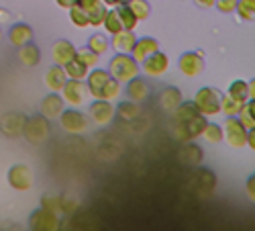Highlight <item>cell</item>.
I'll return each mask as SVG.
<instances>
[{
	"label": "cell",
	"mask_w": 255,
	"mask_h": 231,
	"mask_svg": "<svg viewBox=\"0 0 255 231\" xmlns=\"http://www.w3.org/2000/svg\"><path fill=\"white\" fill-rule=\"evenodd\" d=\"M139 70H141V66L133 59L131 53H117L109 61V74L115 80H119L121 84L123 82H129L135 76H139Z\"/></svg>",
	"instance_id": "1"
},
{
	"label": "cell",
	"mask_w": 255,
	"mask_h": 231,
	"mask_svg": "<svg viewBox=\"0 0 255 231\" xmlns=\"http://www.w3.org/2000/svg\"><path fill=\"white\" fill-rule=\"evenodd\" d=\"M206 123H208L206 117L198 113L196 117L188 119V121H184V123H176V125H172V135H174V139L180 141V143L192 141V139H196V137L202 135V131H204V127H206Z\"/></svg>",
	"instance_id": "2"
},
{
	"label": "cell",
	"mask_w": 255,
	"mask_h": 231,
	"mask_svg": "<svg viewBox=\"0 0 255 231\" xmlns=\"http://www.w3.org/2000/svg\"><path fill=\"white\" fill-rule=\"evenodd\" d=\"M221 90L217 88H210V86H204L196 92L194 96V104H196V109L200 115L204 117H212V115H219L221 113Z\"/></svg>",
	"instance_id": "3"
},
{
	"label": "cell",
	"mask_w": 255,
	"mask_h": 231,
	"mask_svg": "<svg viewBox=\"0 0 255 231\" xmlns=\"http://www.w3.org/2000/svg\"><path fill=\"white\" fill-rule=\"evenodd\" d=\"M49 119H45L41 113L33 115V117H27V123H25V129H23V135L27 141L31 143H43L47 137H49Z\"/></svg>",
	"instance_id": "4"
},
{
	"label": "cell",
	"mask_w": 255,
	"mask_h": 231,
	"mask_svg": "<svg viewBox=\"0 0 255 231\" xmlns=\"http://www.w3.org/2000/svg\"><path fill=\"white\" fill-rule=\"evenodd\" d=\"M25 123H27V115L23 113H4L0 117V133L8 139H16L23 135V129H25Z\"/></svg>",
	"instance_id": "5"
},
{
	"label": "cell",
	"mask_w": 255,
	"mask_h": 231,
	"mask_svg": "<svg viewBox=\"0 0 255 231\" xmlns=\"http://www.w3.org/2000/svg\"><path fill=\"white\" fill-rule=\"evenodd\" d=\"M86 94H88V86L84 80H66L61 88V98L63 102H68L70 107H80V104L86 100Z\"/></svg>",
	"instance_id": "6"
},
{
	"label": "cell",
	"mask_w": 255,
	"mask_h": 231,
	"mask_svg": "<svg viewBox=\"0 0 255 231\" xmlns=\"http://www.w3.org/2000/svg\"><path fill=\"white\" fill-rule=\"evenodd\" d=\"M178 68L184 76L188 78H196L204 72L206 64H204V55L200 51H186L180 55V61H178Z\"/></svg>",
	"instance_id": "7"
},
{
	"label": "cell",
	"mask_w": 255,
	"mask_h": 231,
	"mask_svg": "<svg viewBox=\"0 0 255 231\" xmlns=\"http://www.w3.org/2000/svg\"><path fill=\"white\" fill-rule=\"evenodd\" d=\"M29 227L33 231H55V229H59V217H57V213L41 207L29 217Z\"/></svg>",
	"instance_id": "8"
},
{
	"label": "cell",
	"mask_w": 255,
	"mask_h": 231,
	"mask_svg": "<svg viewBox=\"0 0 255 231\" xmlns=\"http://www.w3.org/2000/svg\"><path fill=\"white\" fill-rule=\"evenodd\" d=\"M223 135L229 141L231 148H245V139H247V129L239 123L237 117H227L225 127H223Z\"/></svg>",
	"instance_id": "9"
},
{
	"label": "cell",
	"mask_w": 255,
	"mask_h": 231,
	"mask_svg": "<svg viewBox=\"0 0 255 231\" xmlns=\"http://www.w3.org/2000/svg\"><path fill=\"white\" fill-rule=\"evenodd\" d=\"M59 123L68 133H82L88 129V117L78 109H63L59 115Z\"/></svg>",
	"instance_id": "10"
},
{
	"label": "cell",
	"mask_w": 255,
	"mask_h": 231,
	"mask_svg": "<svg viewBox=\"0 0 255 231\" xmlns=\"http://www.w3.org/2000/svg\"><path fill=\"white\" fill-rule=\"evenodd\" d=\"M8 184L14 188V191L25 193L33 186V172L31 168L25 164H16L8 170Z\"/></svg>",
	"instance_id": "11"
},
{
	"label": "cell",
	"mask_w": 255,
	"mask_h": 231,
	"mask_svg": "<svg viewBox=\"0 0 255 231\" xmlns=\"http://www.w3.org/2000/svg\"><path fill=\"white\" fill-rule=\"evenodd\" d=\"M111 74L109 70H100V68H94L90 74H88V92L96 98V100H104V90L106 86H109V82H111Z\"/></svg>",
	"instance_id": "12"
},
{
	"label": "cell",
	"mask_w": 255,
	"mask_h": 231,
	"mask_svg": "<svg viewBox=\"0 0 255 231\" xmlns=\"http://www.w3.org/2000/svg\"><path fill=\"white\" fill-rule=\"evenodd\" d=\"M141 68L145 70L147 76L157 78V76H163V74L167 72V68H169V59H167V55H165L163 51L157 49L155 53H151L149 57H145V59L141 61Z\"/></svg>",
	"instance_id": "13"
},
{
	"label": "cell",
	"mask_w": 255,
	"mask_h": 231,
	"mask_svg": "<svg viewBox=\"0 0 255 231\" xmlns=\"http://www.w3.org/2000/svg\"><path fill=\"white\" fill-rule=\"evenodd\" d=\"M90 117L96 125H109L115 119V107L111 100H94L90 104Z\"/></svg>",
	"instance_id": "14"
},
{
	"label": "cell",
	"mask_w": 255,
	"mask_h": 231,
	"mask_svg": "<svg viewBox=\"0 0 255 231\" xmlns=\"http://www.w3.org/2000/svg\"><path fill=\"white\" fill-rule=\"evenodd\" d=\"M157 49H159L157 39H153V37H141V39L135 41V45H133V49H131V55H133V59L137 61V64H141L145 57H149V55L155 53Z\"/></svg>",
	"instance_id": "15"
},
{
	"label": "cell",
	"mask_w": 255,
	"mask_h": 231,
	"mask_svg": "<svg viewBox=\"0 0 255 231\" xmlns=\"http://www.w3.org/2000/svg\"><path fill=\"white\" fill-rule=\"evenodd\" d=\"M41 115H43L45 119H59L61 111H63V98L57 94V92H51L47 94L43 100H41V107H39Z\"/></svg>",
	"instance_id": "16"
},
{
	"label": "cell",
	"mask_w": 255,
	"mask_h": 231,
	"mask_svg": "<svg viewBox=\"0 0 255 231\" xmlns=\"http://www.w3.org/2000/svg\"><path fill=\"white\" fill-rule=\"evenodd\" d=\"M51 55H53V61L57 66H63V64H68L70 59L76 57V47L72 41L68 39H59L53 43V49H51Z\"/></svg>",
	"instance_id": "17"
},
{
	"label": "cell",
	"mask_w": 255,
	"mask_h": 231,
	"mask_svg": "<svg viewBox=\"0 0 255 231\" xmlns=\"http://www.w3.org/2000/svg\"><path fill=\"white\" fill-rule=\"evenodd\" d=\"M127 94H129V98L133 102H143L147 96L151 94V86L147 84V80L135 76V78H131L129 82H127Z\"/></svg>",
	"instance_id": "18"
},
{
	"label": "cell",
	"mask_w": 255,
	"mask_h": 231,
	"mask_svg": "<svg viewBox=\"0 0 255 231\" xmlns=\"http://www.w3.org/2000/svg\"><path fill=\"white\" fill-rule=\"evenodd\" d=\"M8 41L14 47H23L33 41V29L27 23H14L8 31Z\"/></svg>",
	"instance_id": "19"
},
{
	"label": "cell",
	"mask_w": 255,
	"mask_h": 231,
	"mask_svg": "<svg viewBox=\"0 0 255 231\" xmlns=\"http://www.w3.org/2000/svg\"><path fill=\"white\" fill-rule=\"evenodd\" d=\"M135 41H137V37H135L133 31L123 29V31H119V33L113 35V39H111V47H113L117 53H131V49H133V45H135Z\"/></svg>",
	"instance_id": "20"
},
{
	"label": "cell",
	"mask_w": 255,
	"mask_h": 231,
	"mask_svg": "<svg viewBox=\"0 0 255 231\" xmlns=\"http://www.w3.org/2000/svg\"><path fill=\"white\" fill-rule=\"evenodd\" d=\"M182 102V92L176 88V86H167L159 92V107L165 111V113H172L176 111V107Z\"/></svg>",
	"instance_id": "21"
},
{
	"label": "cell",
	"mask_w": 255,
	"mask_h": 231,
	"mask_svg": "<svg viewBox=\"0 0 255 231\" xmlns=\"http://www.w3.org/2000/svg\"><path fill=\"white\" fill-rule=\"evenodd\" d=\"M68 76L66 72H63V66H51L47 72H45V84H47V88L51 92H59L63 88V84H66Z\"/></svg>",
	"instance_id": "22"
},
{
	"label": "cell",
	"mask_w": 255,
	"mask_h": 231,
	"mask_svg": "<svg viewBox=\"0 0 255 231\" xmlns=\"http://www.w3.org/2000/svg\"><path fill=\"white\" fill-rule=\"evenodd\" d=\"M178 156H180V160H184V162L190 164V166H198V164L204 160V152L198 148L196 143H190V141L182 143Z\"/></svg>",
	"instance_id": "23"
},
{
	"label": "cell",
	"mask_w": 255,
	"mask_h": 231,
	"mask_svg": "<svg viewBox=\"0 0 255 231\" xmlns=\"http://www.w3.org/2000/svg\"><path fill=\"white\" fill-rule=\"evenodd\" d=\"M18 61H20L23 66H27V68L37 66L39 61H41V51H39V47L33 45V43H27V45H23V47H18Z\"/></svg>",
	"instance_id": "24"
},
{
	"label": "cell",
	"mask_w": 255,
	"mask_h": 231,
	"mask_svg": "<svg viewBox=\"0 0 255 231\" xmlns=\"http://www.w3.org/2000/svg\"><path fill=\"white\" fill-rule=\"evenodd\" d=\"M237 119H239V123L243 125L247 131L249 129H255V100L253 98H249V100L243 102V107H241Z\"/></svg>",
	"instance_id": "25"
},
{
	"label": "cell",
	"mask_w": 255,
	"mask_h": 231,
	"mask_svg": "<svg viewBox=\"0 0 255 231\" xmlns=\"http://www.w3.org/2000/svg\"><path fill=\"white\" fill-rule=\"evenodd\" d=\"M63 72H66V76L70 80H84L88 76V68L82 64V61H78L76 57L70 59L68 64H63Z\"/></svg>",
	"instance_id": "26"
},
{
	"label": "cell",
	"mask_w": 255,
	"mask_h": 231,
	"mask_svg": "<svg viewBox=\"0 0 255 231\" xmlns=\"http://www.w3.org/2000/svg\"><path fill=\"white\" fill-rule=\"evenodd\" d=\"M90 51H94L96 55H104L106 51L111 49V41L106 39L102 33H94V35H90V39H88V45H86Z\"/></svg>",
	"instance_id": "27"
},
{
	"label": "cell",
	"mask_w": 255,
	"mask_h": 231,
	"mask_svg": "<svg viewBox=\"0 0 255 231\" xmlns=\"http://www.w3.org/2000/svg\"><path fill=\"white\" fill-rule=\"evenodd\" d=\"M102 25H104L106 33H111V35H115V33L123 31V23H121V18H119V12H117V8L106 10V14H104V20H102Z\"/></svg>",
	"instance_id": "28"
},
{
	"label": "cell",
	"mask_w": 255,
	"mask_h": 231,
	"mask_svg": "<svg viewBox=\"0 0 255 231\" xmlns=\"http://www.w3.org/2000/svg\"><path fill=\"white\" fill-rule=\"evenodd\" d=\"M229 96L231 98H235V100H239V102H245V100H249L251 96H249V86H247V82L245 80H235L229 86Z\"/></svg>",
	"instance_id": "29"
},
{
	"label": "cell",
	"mask_w": 255,
	"mask_h": 231,
	"mask_svg": "<svg viewBox=\"0 0 255 231\" xmlns=\"http://www.w3.org/2000/svg\"><path fill=\"white\" fill-rule=\"evenodd\" d=\"M127 6H129L131 12L137 16V20H145V18H149V14H151V4L147 2V0H129Z\"/></svg>",
	"instance_id": "30"
},
{
	"label": "cell",
	"mask_w": 255,
	"mask_h": 231,
	"mask_svg": "<svg viewBox=\"0 0 255 231\" xmlns=\"http://www.w3.org/2000/svg\"><path fill=\"white\" fill-rule=\"evenodd\" d=\"M117 12H119V18H121V23H123V29H127V31H133L135 27H137V16L131 12V8L127 6V4H121V6H117Z\"/></svg>",
	"instance_id": "31"
},
{
	"label": "cell",
	"mask_w": 255,
	"mask_h": 231,
	"mask_svg": "<svg viewBox=\"0 0 255 231\" xmlns=\"http://www.w3.org/2000/svg\"><path fill=\"white\" fill-rule=\"evenodd\" d=\"M243 107V102L235 100V98H231L229 94L227 96H221V113L227 115V117H237L239 111Z\"/></svg>",
	"instance_id": "32"
},
{
	"label": "cell",
	"mask_w": 255,
	"mask_h": 231,
	"mask_svg": "<svg viewBox=\"0 0 255 231\" xmlns=\"http://www.w3.org/2000/svg\"><path fill=\"white\" fill-rule=\"evenodd\" d=\"M202 137H204L208 143H221V141L225 139L223 127H221V125H217V123H206V127H204V131H202Z\"/></svg>",
	"instance_id": "33"
},
{
	"label": "cell",
	"mask_w": 255,
	"mask_h": 231,
	"mask_svg": "<svg viewBox=\"0 0 255 231\" xmlns=\"http://www.w3.org/2000/svg\"><path fill=\"white\" fill-rule=\"evenodd\" d=\"M119 117L123 121H133L139 117V107H137V102L133 100H125L119 104Z\"/></svg>",
	"instance_id": "34"
},
{
	"label": "cell",
	"mask_w": 255,
	"mask_h": 231,
	"mask_svg": "<svg viewBox=\"0 0 255 231\" xmlns=\"http://www.w3.org/2000/svg\"><path fill=\"white\" fill-rule=\"evenodd\" d=\"M235 10L239 12L241 20H253L255 18V0H237Z\"/></svg>",
	"instance_id": "35"
},
{
	"label": "cell",
	"mask_w": 255,
	"mask_h": 231,
	"mask_svg": "<svg viewBox=\"0 0 255 231\" xmlns=\"http://www.w3.org/2000/svg\"><path fill=\"white\" fill-rule=\"evenodd\" d=\"M106 10H109V8H106L104 2L100 0V2H98L94 8H90V10L86 12V16H88V25H90V27H100V25H102V20H104Z\"/></svg>",
	"instance_id": "36"
},
{
	"label": "cell",
	"mask_w": 255,
	"mask_h": 231,
	"mask_svg": "<svg viewBox=\"0 0 255 231\" xmlns=\"http://www.w3.org/2000/svg\"><path fill=\"white\" fill-rule=\"evenodd\" d=\"M98 57H100V55H96V53H94V51H90L88 47L76 49V59H78V61H82V64L86 66L88 70H90V68H94V66L98 64Z\"/></svg>",
	"instance_id": "37"
},
{
	"label": "cell",
	"mask_w": 255,
	"mask_h": 231,
	"mask_svg": "<svg viewBox=\"0 0 255 231\" xmlns=\"http://www.w3.org/2000/svg\"><path fill=\"white\" fill-rule=\"evenodd\" d=\"M196 178H198V184H200V191H202V193H204V191L210 193L212 188H215V182H217V180H215V174H212L210 170H202V172H198Z\"/></svg>",
	"instance_id": "38"
},
{
	"label": "cell",
	"mask_w": 255,
	"mask_h": 231,
	"mask_svg": "<svg viewBox=\"0 0 255 231\" xmlns=\"http://www.w3.org/2000/svg\"><path fill=\"white\" fill-rule=\"evenodd\" d=\"M70 18H72V23L76 27H80V29L88 27V16H86V12H84L80 6H72L70 8Z\"/></svg>",
	"instance_id": "39"
},
{
	"label": "cell",
	"mask_w": 255,
	"mask_h": 231,
	"mask_svg": "<svg viewBox=\"0 0 255 231\" xmlns=\"http://www.w3.org/2000/svg\"><path fill=\"white\" fill-rule=\"evenodd\" d=\"M41 207L49 209V211L53 213H61V195L55 197V195H45L43 199H41Z\"/></svg>",
	"instance_id": "40"
},
{
	"label": "cell",
	"mask_w": 255,
	"mask_h": 231,
	"mask_svg": "<svg viewBox=\"0 0 255 231\" xmlns=\"http://www.w3.org/2000/svg\"><path fill=\"white\" fill-rule=\"evenodd\" d=\"M215 6L225 12V14H231L235 12V6H237V0H215Z\"/></svg>",
	"instance_id": "41"
},
{
	"label": "cell",
	"mask_w": 255,
	"mask_h": 231,
	"mask_svg": "<svg viewBox=\"0 0 255 231\" xmlns=\"http://www.w3.org/2000/svg\"><path fill=\"white\" fill-rule=\"evenodd\" d=\"M98 2H100V0H78V6H80L84 12H88V10L94 8Z\"/></svg>",
	"instance_id": "42"
},
{
	"label": "cell",
	"mask_w": 255,
	"mask_h": 231,
	"mask_svg": "<svg viewBox=\"0 0 255 231\" xmlns=\"http://www.w3.org/2000/svg\"><path fill=\"white\" fill-rule=\"evenodd\" d=\"M247 195H249L251 201H255V176H251L247 180Z\"/></svg>",
	"instance_id": "43"
},
{
	"label": "cell",
	"mask_w": 255,
	"mask_h": 231,
	"mask_svg": "<svg viewBox=\"0 0 255 231\" xmlns=\"http://www.w3.org/2000/svg\"><path fill=\"white\" fill-rule=\"evenodd\" d=\"M57 2V6H61V8H72V6H78V0H55Z\"/></svg>",
	"instance_id": "44"
},
{
	"label": "cell",
	"mask_w": 255,
	"mask_h": 231,
	"mask_svg": "<svg viewBox=\"0 0 255 231\" xmlns=\"http://www.w3.org/2000/svg\"><path fill=\"white\" fill-rule=\"evenodd\" d=\"M104 2V6H111V8H117V6H121V4H127L129 0H102Z\"/></svg>",
	"instance_id": "45"
},
{
	"label": "cell",
	"mask_w": 255,
	"mask_h": 231,
	"mask_svg": "<svg viewBox=\"0 0 255 231\" xmlns=\"http://www.w3.org/2000/svg\"><path fill=\"white\" fill-rule=\"evenodd\" d=\"M194 4L198 8H212L215 6V0H194Z\"/></svg>",
	"instance_id": "46"
},
{
	"label": "cell",
	"mask_w": 255,
	"mask_h": 231,
	"mask_svg": "<svg viewBox=\"0 0 255 231\" xmlns=\"http://www.w3.org/2000/svg\"><path fill=\"white\" fill-rule=\"evenodd\" d=\"M12 14L6 10V8H0V23H6V20H10Z\"/></svg>",
	"instance_id": "47"
},
{
	"label": "cell",
	"mask_w": 255,
	"mask_h": 231,
	"mask_svg": "<svg viewBox=\"0 0 255 231\" xmlns=\"http://www.w3.org/2000/svg\"><path fill=\"white\" fill-rule=\"evenodd\" d=\"M247 86H249V96L253 98V96H255V82H253V80H251V82H247Z\"/></svg>",
	"instance_id": "48"
},
{
	"label": "cell",
	"mask_w": 255,
	"mask_h": 231,
	"mask_svg": "<svg viewBox=\"0 0 255 231\" xmlns=\"http://www.w3.org/2000/svg\"><path fill=\"white\" fill-rule=\"evenodd\" d=\"M2 35H4V33H2V29H0V41H2Z\"/></svg>",
	"instance_id": "49"
}]
</instances>
